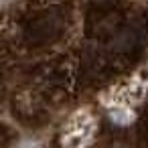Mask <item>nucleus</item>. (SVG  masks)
<instances>
[]
</instances>
